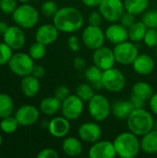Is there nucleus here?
<instances>
[{
	"instance_id": "17",
	"label": "nucleus",
	"mask_w": 157,
	"mask_h": 158,
	"mask_svg": "<svg viewBox=\"0 0 157 158\" xmlns=\"http://www.w3.org/2000/svg\"><path fill=\"white\" fill-rule=\"evenodd\" d=\"M59 31L54 24L45 23L41 25L35 31V41L44 45H49L55 43L58 38Z\"/></svg>"
},
{
	"instance_id": "27",
	"label": "nucleus",
	"mask_w": 157,
	"mask_h": 158,
	"mask_svg": "<svg viewBox=\"0 0 157 158\" xmlns=\"http://www.w3.org/2000/svg\"><path fill=\"white\" fill-rule=\"evenodd\" d=\"M84 76L87 80L88 83H90L93 88H103L102 84V77H103V70L96 67L95 65L90 66L85 69Z\"/></svg>"
},
{
	"instance_id": "32",
	"label": "nucleus",
	"mask_w": 157,
	"mask_h": 158,
	"mask_svg": "<svg viewBox=\"0 0 157 158\" xmlns=\"http://www.w3.org/2000/svg\"><path fill=\"white\" fill-rule=\"evenodd\" d=\"M94 94L93 87L90 83H81L76 88V95L83 102H89Z\"/></svg>"
},
{
	"instance_id": "43",
	"label": "nucleus",
	"mask_w": 157,
	"mask_h": 158,
	"mask_svg": "<svg viewBox=\"0 0 157 158\" xmlns=\"http://www.w3.org/2000/svg\"><path fill=\"white\" fill-rule=\"evenodd\" d=\"M68 46L69 48L70 51L72 52H79L81 49V43L80 40L78 38V36L76 35H70L68 40Z\"/></svg>"
},
{
	"instance_id": "31",
	"label": "nucleus",
	"mask_w": 157,
	"mask_h": 158,
	"mask_svg": "<svg viewBox=\"0 0 157 158\" xmlns=\"http://www.w3.org/2000/svg\"><path fill=\"white\" fill-rule=\"evenodd\" d=\"M19 126V124L17 118H15V116H13V115L1 118L0 130L2 132H4L6 134L14 133L18 130Z\"/></svg>"
},
{
	"instance_id": "15",
	"label": "nucleus",
	"mask_w": 157,
	"mask_h": 158,
	"mask_svg": "<svg viewBox=\"0 0 157 158\" xmlns=\"http://www.w3.org/2000/svg\"><path fill=\"white\" fill-rule=\"evenodd\" d=\"M3 40L13 51L19 50L26 43V35L21 27L14 25L8 27L7 31L3 34Z\"/></svg>"
},
{
	"instance_id": "45",
	"label": "nucleus",
	"mask_w": 157,
	"mask_h": 158,
	"mask_svg": "<svg viewBox=\"0 0 157 158\" xmlns=\"http://www.w3.org/2000/svg\"><path fill=\"white\" fill-rule=\"evenodd\" d=\"M31 74L40 80L42 78H43V76L45 75V69L42 65H34Z\"/></svg>"
},
{
	"instance_id": "30",
	"label": "nucleus",
	"mask_w": 157,
	"mask_h": 158,
	"mask_svg": "<svg viewBox=\"0 0 157 158\" xmlns=\"http://www.w3.org/2000/svg\"><path fill=\"white\" fill-rule=\"evenodd\" d=\"M14 102L10 95L0 94V118L13 115Z\"/></svg>"
},
{
	"instance_id": "11",
	"label": "nucleus",
	"mask_w": 157,
	"mask_h": 158,
	"mask_svg": "<svg viewBox=\"0 0 157 158\" xmlns=\"http://www.w3.org/2000/svg\"><path fill=\"white\" fill-rule=\"evenodd\" d=\"M84 110V102L76 94H69L62 101L61 113L68 120H76L81 118Z\"/></svg>"
},
{
	"instance_id": "47",
	"label": "nucleus",
	"mask_w": 157,
	"mask_h": 158,
	"mask_svg": "<svg viewBox=\"0 0 157 158\" xmlns=\"http://www.w3.org/2000/svg\"><path fill=\"white\" fill-rule=\"evenodd\" d=\"M130 102L132 103V105L134 106L135 108L143 107L145 103H146V102H144V101H143V100H141V99H139V98H137L135 96H132V95L130 96Z\"/></svg>"
},
{
	"instance_id": "52",
	"label": "nucleus",
	"mask_w": 157,
	"mask_h": 158,
	"mask_svg": "<svg viewBox=\"0 0 157 158\" xmlns=\"http://www.w3.org/2000/svg\"><path fill=\"white\" fill-rule=\"evenodd\" d=\"M155 55H156V57H157V46L155 47Z\"/></svg>"
},
{
	"instance_id": "7",
	"label": "nucleus",
	"mask_w": 157,
	"mask_h": 158,
	"mask_svg": "<svg viewBox=\"0 0 157 158\" xmlns=\"http://www.w3.org/2000/svg\"><path fill=\"white\" fill-rule=\"evenodd\" d=\"M127 83L125 75L118 69L111 68L103 71V88L110 93H120L124 90Z\"/></svg>"
},
{
	"instance_id": "14",
	"label": "nucleus",
	"mask_w": 157,
	"mask_h": 158,
	"mask_svg": "<svg viewBox=\"0 0 157 158\" xmlns=\"http://www.w3.org/2000/svg\"><path fill=\"white\" fill-rule=\"evenodd\" d=\"M78 136L81 142L93 144L101 139L102 129L96 121H87L78 128Z\"/></svg>"
},
{
	"instance_id": "6",
	"label": "nucleus",
	"mask_w": 157,
	"mask_h": 158,
	"mask_svg": "<svg viewBox=\"0 0 157 158\" xmlns=\"http://www.w3.org/2000/svg\"><path fill=\"white\" fill-rule=\"evenodd\" d=\"M7 65L12 73L22 78L31 74L34 67V60L29 53L18 52L13 54Z\"/></svg>"
},
{
	"instance_id": "23",
	"label": "nucleus",
	"mask_w": 157,
	"mask_h": 158,
	"mask_svg": "<svg viewBox=\"0 0 157 158\" xmlns=\"http://www.w3.org/2000/svg\"><path fill=\"white\" fill-rule=\"evenodd\" d=\"M141 151L149 156L157 154V130H152L142 136Z\"/></svg>"
},
{
	"instance_id": "19",
	"label": "nucleus",
	"mask_w": 157,
	"mask_h": 158,
	"mask_svg": "<svg viewBox=\"0 0 157 158\" xmlns=\"http://www.w3.org/2000/svg\"><path fill=\"white\" fill-rule=\"evenodd\" d=\"M105 39L113 44H118L129 40V31L122 24L118 22H113L105 31Z\"/></svg>"
},
{
	"instance_id": "34",
	"label": "nucleus",
	"mask_w": 157,
	"mask_h": 158,
	"mask_svg": "<svg viewBox=\"0 0 157 158\" xmlns=\"http://www.w3.org/2000/svg\"><path fill=\"white\" fill-rule=\"evenodd\" d=\"M58 9L59 8L57 4L53 0H46L41 6L42 14L47 18H53L56 14Z\"/></svg>"
},
{
	"instance_id": "35",
	"label": "nucleus",
	"mask_w": 157,
	"mask_h": 158,
	"mask_svg": "<svg viewBox=\"0 0 157 158\" xmlns=\"http://www.w3.org/2000/svg\"><path fill=\"white\" fill-rule=\"evenodd\" d=\"M13 56V49H11L5 42L0 43V66L7 65Z\"/></svg>"
},
{
	"instance_id": "18",
	"label": "nucleus",
	"mask_w": 157,
	"mask_h": 158,
	"mask_svg": "<svg viewBox=\"0 0 157 158\" xmlns=\"http://www.w3.org/2000/svg\"><path fill=\"white\" fill-rule=\"evenodd\" d=\"M70 120L64 116L55 117L48 122V131L54 137L57 139L65 138L70 131Z\"/></svg>"
},
{
	"instance_id": "38",
	"label": "nucleus",
	"mask_w": 157,
	"mask_h": 158,
	"mask_svg": "<svg viewBox=\"0 0 157 158\" xmlns=\"http://www.w3.org/2000/svg\"><path fill=\"white\" fill-rule=\"evenodd\" d=\"M17 7L18 0H0V10L4 14H13Z\"/></svg>"
},
{
	"instance_id": "25",
	"label": "nucleus",
	"mask_w": 157,
	"mask_h": 158,
	"mask_svg": "<svg viewBox=\"0 0 157 158\" xmlns=\"http://www.w3.org/2000/svg\"><path fill=\"white\" fill-rule=\"evenodd\" d=\"M154 94L153 87L146 81H138L131 88V95L144 102L149 101Z\"/></svg>"
},
{
	"instance_id": "39",
	"label": "nucleus",
	"mask_w": 157,
	"mask_h": 158,
	"mask_svg": "<svg viewBox=\"0 0 157 158\" xmlns=\"http://www.w3.org/2000/svg\"><path fill=\"white\" fill-rule=\"evenodd\" d=\"M136 22V19H135V15L129 12V11H126L122 14L120 19H119V23L122 24L124 27H126L127 29H129L130 27H131L134 23Z\"/></svg>"
},
{
	"instance_id": "41",
	"label": "nucleus",
	"mask_w": 157,
	"mask_h": 158,
	"mask_svg": "<svg viewBox=\"0 0 157 158\" xmlns=\"http://www.w3.org/2000/svg\"><path fill=\"white\" fill-rule=\"evenodd\" d=\"M70 94V92H69V89L68 86L66 85H59L56 90H55V93H54V95L58 98L61 102L63 100H65L68 95Z\"/></svg>"
},
{
	"instance_id": "36",
	"label": "nucleus",
	"mask_w": 157,
	"mask_h": 158,
	"mask_svg": "<svg viewBox=\"0 0 157 158\" xmlns=\"http://www.w3.org/2000/svg\"><path fill=\"white\" fill-rule=\"evenodd\" d=\"M143 21L147 28L157 29V9L146 10L143 14Z\"/></svg>"
},
{
	"instance_id": "24",
	"label": "nucleus",
	"mask_w": 157,
	"mask_h": 158,
	"mask_svg": "<svg viewBox=\"0 0 157 158\" xmlns=\"http://www.w3.org/2000/svg\"><path fill=\"white\" fill-rule=\"evenodd\" d=\"M62 102L55 95L47 96L42 99L39 105L40 111L46 116H54L61 110Z\"/></svg>"
},
{
	"instance_id": "4",
	"label": "nucleus",
	"mask_w": 157,
	"mask_h": 158,
	"mask_svg": "<svg viewBox=\"0 0 157 158\" xmlns=\"http://www.w3.org/2000/svg\"><path fill=\"white\" fill-rule=\"evenodd\" d=\"M88 112L94 121L102 122L112 113V106L106 96L97 94L88 102Z\"/></svg>"
},
{
	"instance_id": "26",
	"label": "nucleus",
	"mask_w": 157,
	"mask_h": 158,
	"mask_svg": "<svg viewBox=\"0 0 157 158\" xmlns=\"http://www.w3.org/2000/svg\"><path fill=\"white\" fill-rule=\"evenodd\" d=\"M134 106L130 101H117L112 105V114L118 119H127L130 114L134 109Z\"/></svg>"
},
{
	"instance_id": "48",
	"label": "nucleus",
	"mask_w": 157,
	"mask_h": 158,
	"mask_svg": "<svg viewBox=\"0 0 157 158\" xmlns=\"http://www.w3.org/2000/svg\"><path fill=\"white\" fill-rule=\"evenodd\" d=\"M81 2L88 7H98L101 0H81Z\"/></svg>"
},
{
	"instance_id": "8",
	"label": "nucleus",
	"mask_w": 157,
	"mask_h": 158,
	"mask_svg": "<svg viewBox=\"0 0 157 158\" xmlns=\"http://www.w3.org/2000/svg\"><path fill=\"white\" fill-rule=\"evenodd\" d=\"M116 62L122 66L132 65L139 55V49L131 41H125L118 44L113 48Z\"/></svg>"
},
{
	"instance_id": "37",
	"label": "nucleus",
	"mask_w": 157,
	"mask_h": 158,
	"mask_svg": "<svg viewBox=\"0 0 157 158\" xmlns=\"http://www.w3.org/2000/svg\"><path fill=\"white\" fill-rule=\"evenodd\" d=\"M143 41L147 47L155 48L157 46V29L148 28Z\"/></svg>"
},
{
	"instance_id": "16",
	"label": "nucleus",
	"mask_w": 157,
	"mask_h": 158,
	"mask_svg": "<svg viewBox=\"0 0 157 158\" xmlns=\"http://www.w3.org/2000/svg\"><path fill=\"white\" fill-rule=\"evenodd\" d=\"M88 156L91 158H115L117 156V153L113 142L108 140H99L91 145Z\"/></svg>"
},
{
	"instance_id": "51",
	"label": "nucleus",
	"mask_w": 157,
	"mask_h": 158,
	"mask_svg": "<svg viewBox=\"0 0 157 158\" xmlns=\"http://www.w3.org/2000/svg\"><path fill=\"white\" fill-rule=\"evenodd\" d=\"M2 143H3V138H2V135L0 134V146L2 145Z\"/></svg>"
},
{
	"instance_id": "2",
	"label": "nucleus",
	"mask_w": 157,
	"mask_h": 158,
	"mask_svg": "<svg viewBox=\"0 0 157 158\" xmlns=\"http://www.w3.org/2000/svg\"><path fill=\"white\" fill-rule=\"evenodd\" d=\"M127 126L130 131L142 137L154 130L155 118L153 113L143 107L134 108L127 118Z\"/></svg>"
},
{
	"instance_id": "33",
	"label": "nucleus",
	"mask_w": 157,
	"mask_h": 158,
	"mask_svg": "<svg viewBox=\"0 0 157 158\" xmlns=\"http://www.w3.org/2000/svg\"><path fill=\"white\" fill-rule=\"evenodd\" d=\"M46 54V45L36 42L33 43L29 48V55L32 57L33 60H40L44 57Z\"/></svg>"
},
{
	"instance_id": "13",
	"label": "nucleus",
	"mask_w": 157,
	"mask_h": 158,
	"mask_svg": "<svg viewBox=\"0 0 157 158\" xmlns=\"http://www.w3.org/2000/svg\"><path fill=\"white\" fill-rule=\"evenodd\" d=\"M40 109L32 105H23L19 106L14 116L17 118L19 126H32L40 118Z\"/></svg>"
},
{
	"instance_id": "22",
	"label": "nucleus",
	"mask_w": 157,
	"mask_h": 158,
	"mask_svg": "<svg viewBox=\"0 0 157 158\" xmlns=\"http://www.w3.org/2000/svg\"><path fill=\"white\" fill-rule=\"evenodd\" d=\"M41 85L38 78L32 74L22 77L20 81V90L26 97H34L38 94Z\"/></svg>"
},
{
	"instance_id": "50",
	"label": "nucleus",
	"mask_w": 157,
	"mask_h": 158,
	"mask_svg": "<svg viewBox=\"0 0 157 158\" xmlns=\"http://www.w3.org/2000/svg\"><path fill=\"white\" fill-rule=\"evenodd\" d=\"M19 3H21V4H25V3H28V2H30L31 0H18Z\"/></svg>"
},
{
	"instance_id": "49",
	"label": "nucleus",
	"mask_w": 157,
	"mask_h": 158,
	"mask_svg": "<svg viewBox=\"0 0 157 158\" xmlns=\"http://www.w3.org/2000/svg\"><path fill=\"white\" fill-rule=\"evenodd\" d=\"M8 24L6 22V21H3V20H0V34H4L6 31H7V29H8Z\"/></svg>"
},
{
	"instance_id": "29",
	"label": "nucleus",
	"mask_w": 157,
	"mask_h": 158,
	"mask_svg": "<svg viewBox=\"0 0 157 158\" xmlns=\"http://www.w3.org/2000/svg\"><path fill=\"white\" fill-rule=\"evenodd\" d=\"M147 26L144 24V22L142 21H136L131 27L128 29L129 31V40L133 43H138L143 40L144 35L147 31Z\"/></svg>"
},
{
	"instance_id": "1",
	"label": "nucleus",
	"mask_w": 157,
	"mask_h": 158,
	"mask_svg": "<svg viewBox=\"0 0 157 158\" xmlns=\"http://www.w3.org/2000/svg\"><path fill=\"white\" fill-rule=\"evenodd\" d=\"M53 24L61 32L73 33L80 31L84 24L82 13L74 6H63L53 17Z\"/></svg>"
},
{
	"instance_id": "46",
	"label": "nucleus",
	"mask_w": 157,
	"mask_h": 158,
	"mask_svg": "<svg viewBox=\"0 0 157 158\" xmlns=\"http://www.w3.org/2000/svg\"><path fill=\"white\" fill-rule=\"evenodd\" d=\"M149 106L151 112L157 117V92L153 94V96L149 100Z\"/></svg>"
},
{
	"instance_id": "10",
	"label": "nucleus",
	"mask_w": 157,
	"mask_h": 158,
	"mask_svg": "<svg viewBox=\"0 0 157 158\" xmlns=\"http://www.w3.org/2000/svg\"><path fill=\"white\" fill-rule=\"evenodd\" d=\"M98 10L106 21L118 22L125 12L124 2L122 0H101Z\"/></svg>"
},
{
	"instance_id": "12",
	"label": "nucleus",
	"mask_w": 157,
	"mask_h": 158,
	"mask_svg": "<svg viewBox=\"0 0 157 158\" xmlns=\"http://www.w3.org/2000/svg\"><path fill=\"white\" fill-rule=\"evenodd\" d=\"M93 65L101 69L103 71L114 67L116 63V58L113 49L107 46H101L93 51Z\"/></svg>"
},
{
	"instance_id": "28",
	"label": "nucleus",
	"mask_w": 157,
	"mask_h": 158,
	"mask_svg": "<svg viewBox=\"0 0 157 158\" xmlns=\"http://www.w3.org/2000/svg\"><path fill=\"white\" fill-rule=\"evenodd\" d=\"M125 10L135 16L144 13L150 5V0H124Z\"/></svg>"
},
{
	"instance_id": "9",
	"label": "nucleus",
	"mask_w": 157,
	"mask_h": 158,
	"mask_svg": "<svg viewBox=\"0 0 157 158\" xmlns=\"http://www.w3.org/2000/svg\"><path fill=\"white\" fill-rule=\"evenodd\" d=\"M81 40L85 47L94 51L97 48L103 46L106 39H105V31L102 30L100 26H94L89 24L82 31Z\"/></svg>"
},
{
	"instance_id": "5",
	"label": "nucleus",
	"mask_w": 157,
	"mask_h": 158,
	"mask_svg": "<svg viewBox=\"0 0 157 158\" xmlns=\"http://www.w3.org/2000/svg\"><path fill=\"white\" fill-rule=\"evenodd\" d=\"M12 17L14 22L22 29H31L39 21L38 10L28 3L18 6Z\"/></svg>"
},
{
	"instance_id": "40",
	"label": "nucleus",
	"mask_w": 157,
	"mask_h": 158,
	"mask_svg": "<svg viewBox=\"0 0 157 158\" xmlns=\"http://www.w3.org/2000/svg\"><path fill=\"white\" fill-rule=\"evenodd\" d=\"M103 19L104 18L99 10H93L90 13V15L88 17V22L91 25L100 26L103 21Z\"/></svg>"
},
{
	"instance_id": "3",
	"label": "nucleus",
	"mask_w": 157,
	"mask_h": 158,
	"mask_svg": "<svg viewBox=\"0 0 157 158\" xmlns=\"http://www.w3.org/2000/svg\"><path fill=\"white\" fill-rule=\"evenodd\" d=\"M117 156L134 158L141 152V140L131 131H123L117 135L113 141Z\"/></svg>"
},
{
	"instance_id": "20",
	"label": "nucleus",
	"mask_w": 157,
	"mask_h": 158,
	"mask_svg": "<svg viewBox=\"0 0 157 158\" xmlns=\"http://www.w3.org/2000/svg\"><path fill=\"white\" fill-rule=\"evenodd\" d=\"M133 70L139 75H149L151 74L155 68V62L152 56L147 54H139L134 62L132 63Z\"/></svg>"
},
{
	"instance_id": "42",
	"label": "nucleus",
	"mask_w": 157,
	"mask_h": 158,
	"mask_svg": "<svg viewBox=\"0 0 157 158\" xmlns=\"http://www.w3.org/2000/svg\"><path fill=\"white\" fill-rule=\"evenodd\" d=\"M59 157V154L56 150L53 148H43L38 154L37 158H57Z\"/></svg>"
},
{
	"instance_id": "21",
	"label": "nucleus",
	"mask_w": 157,
	"mask_h": 158,
	"mask_svg": "<svg viewBox=\"0 0 157 158\" xmlns=\"http://www.w3.org/2000/svg\"><path fill=\"white\" fill-rule=\"evenodd\" d=\"M62 151L69 157L80 156L83 151L81 140L73 136L65 137L62 142Z\"/></svg>"
},
{
	"instance_id": "44",
	"label": "nucleus",
	"mask_w": 157,
	"mask_h": 158,
	"mask_svg": "<svg viewBox=\"0 0 157 158\" xmlns=\"http://www.w3.org/2000/svg\"><path fill=\"white\" fill-rule=\"evenodd\" d=\"M73 67L77 71L82 72L86 69V60L81 56L74 57V59H73Z\"/></svg>"
}]
</instances>
